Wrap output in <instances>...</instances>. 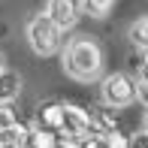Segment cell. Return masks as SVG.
<instances>
[{
	"label": "cell",
	"mask_w": 148,
	"mask_h": 148,
	"mask_svg": "<svg viewBox=\"0 0 148 148\" xmlns=\"http://www.w3.org/2000/svg\"><path fill=\"white\" fill-rule=\"evenodd\" d=\"M60 64L70 79L94 82L103 73V49L94 36H73L66 45H60Z\"/></svg>",
	"instance_id": "cell-1"
},
{
	"label": "cell",
	"mask_w": 148,
	"mask_h": 148,
	"mask_svg": "<svg viewBox=\"0 0 148 148\" xmlns=\"http://www.w3.org/2000/svg\"><path fill=\"white\" fill-rule=\"evenodd\" d=\"M27 42H30V49L36 51V55L49 58V55H55V51H60V45H64V30L42 12V15H33L27 21Z\"/></svg>",
	"instance_id": "cell-2"
},
{
	"label": "cell",
	"mask_w": 148,
	"mask_h": 148,
	"mask_svg": "<svg viewBox=\"0 0 148 148\" xmlns=\"http://www.w3.org/2000/svg\"><path fill=\"white\" fill-rule=\"evenodd\" d=\"M136 88L139 82L127 73H109V76L100 82V100L109 109H127V106L136 103Z\"/></svg>",
	"instance_id": "cell-3"
},
{
	"label": "cell",
	"mask_w": 148,
	"mask_h": 148,
	"mask_svg": "<svg viewBox=\"0 0 148 148\" xmlns=\"http://www.w3.org/2000/svg\"><path fill=\"white\" fill-rule=\"evenodd\" d=\"M60 133L73 139H82L91 133V112H85L82 106L64 103V112H60Z\"/></svg>",
	"instance_id": "cell-4"
},
{
	"label": "cell",
	"mask_w": 148,
	"mask_h": 148,
	"mask_svg": "<svg viewBox=\"0 0 148 148\" xmlns=\"http://www.w3.org/2000/svg\"><path fill=\"white\" fill-rule=\"evenodd\" d=\"M79 0H49L45 3V15L58 24L60 30H73L79 21Z\"/></svg>",
	"instance_id": "cell-5"
},
{
	"label": "cell",
	"mask_w": 148,
	"mask_h": 148,
	"mask_svg": "<svg viewBox=\"0 0 148 148\" xmlns=\"http://www.w3.org/2000/svg\"><path fill=\"white\" fill-rule=\"evenodd\" d=\"M60 112H64V103H45L36 109V127L39 130H51L60 133Z\"/></svg>",
	"instance_id": "cell-6"
},
{
	"label": "cell",
	"mask_w": 148,
	"mask_h": 148,
	"mask_svg": "<svg viewBox=\"0 0 148 148\" xmlns=\"http://www.w3.org/2000/svg\"><path fill=\"white\" fill-rule=\"evenodd\" d=\"M18 91H21V76L3 66L0 70V103H12L18 97Z\"/></svg>",
	"instance_id": "cell-7"
},
{
	"label": "cell",
	"mask_w": 148,
	"mask_h": 148,
	"mask_svg": "<svg viewBox=\"0 0 148 148\" xmlns=\"http://www.w3.org/2000/svg\"><path fill=\"white\" fill-rule=\"evenodd\" d=\"M24 148H58V133L33 127V130L27 133V142H24Z\"/></svg>",
	"instance_id": "cell-8"
},
{
	"label": "cell",
	"mask_w": 148,
	"mask_h": 148,
	"mask_svg": "<svg viewBox=\"0 0 148 148\" xmlns=\"http://www.w3.org/2000/svg\"><path fill=\"white\" fill-rule=\"evenodd\" d=\"M27 133H30V127L21 124V121H15V124H9V127H3V130H0V142H12V145H21V148H24Z\"/></svg>",
	"instance_id": "cell-9"
},
{
	"label": "cell",
	"mask_w": 148,
	"mask_h": 148,
	"mask_svg": "<svg viewBox=\"0 0 148 148\" xmlns=\"http://www.w3.org/2000/svg\"><path fill=\"white\" fill-rule=\"evenodd\" d=\"M115 6V0H79V9L91 18H106Z\"/></svg>",
	"instance_id": "cell-10"
},
{
	"label": "cell",
	"mask_w": 148,
	"mask_h": 148,
	"mask_svg": "<svg viewBox=\"0 0 148 148\" xmlns=\"http://www.w3.org/2000/svg\"><path fill=\"white\" fill-rule=\"evenodd\" d=\"M130 42L139 45L142 51L148 49V18H139V21L130 27Z\"/></svg>",
	"instance_id": "cell-11"
},
{
	"label": "cell",
	"mask_w": 148,
	"mask_h": 148,
	"mask_svg": "<svg viewBox=\"0 0 148 148\" xmlns=\"http://www.w3.org/2000/svg\"><path fill=\"white\" fill-rule=\"evenodd\" d=\"M106 148H130V136H121L118 130L106 133Z\"/></svg>",
	"instance_id": "cell-12"
},
{
	"label": "cell",
	"mask_w": 148,
	"mask_h": 148,
	"mask_svg": "<svg viewBox=\"0 0 148 148\" xmlns=\"http://www.w3.org/2000/svg\"><path fill=\"white\" fill-rule=\"evenodd\" d=\"M15 121H18V115H15V109H12V103H0V130L15 124Z\"/></svg>",
	"instance_id": "cell-13"
},
{
	"label": "cell",
	"mask_w": 148,
	"mask_h": 148,
	"mask_svg": "<svg viewBox=\"0 0 148 148\" xmlns=\"http://www.w3.org/2000/svg\"><path fill=\"white\" fill-rule=\"evenodd\" d=\"M58 148H85V145H82V139H73V136H64V139H58Z\"/></svg>",
	"instance_id": "cell-14"
},
{
	"label": "cell",
	"mask_w": 148,
	"mask_h": 148,
	"mask_svg": "<svg viewBox=\"0 0 148 148\" xmlns=\"http://www.w3.org/2000/svg\"><path fill=\"white\" fill-rule=\"evenodd\" d=\"M130 148H148V133H145V130L136 133V136L130 139Z\"/></svg>",
	"instance_id": "cell-15"
},
{
	"label": "cell",
	"mask_w": 148,
	"mask_h": 148,
	"mask_svg": "<svg viewBox=\"0 0 148 148\" xmlns=\"http://www.w3.org/2000/svg\"><path fill=\"white\" fill-rule=\"evenodd\" d=\"M136 100H142V103L148 106V82H139V88H136Z\"/></svg>",
	"instance_id": "cell-16"
},
{
	"label": "cell",
	"mask_w": 148,
	"mask_h": 148,
	"mask_svg": "<svg viewBox=\"0 0 148 148\" xmlns=\"http://www.w3.org/2000/svg\"><path fill=\"white\" fill-rule=\"evenodd\" d=\"M0 148H21V145H12V142H0Z\"/></svg>",
	"instance_id": "cell-17"
},
{
	"label": "cell",
	"mask_w": 148,
	"mask_h": 148,
	"mask_svg": "<svg viewBox=\"0 0 148 148\" xmlns=\"http://www.w3.org/2000/svg\"><path fill=\"white\" fill-rule=\"evenodd\" d=\"M142 130L148 133V112H145V118H142Z\"/></svg>",
	"instance_id": "cell-18"
},
{
	"label": "cell",
	"mask_w": 148,
	"mask_h": 148,
	"mask_svg": "<svg viewBox=\"0 0 148 148\" xmlns=\"http://www.w3.org/2000/svg\"><path fill=\"white\" fill-rule=\"evenodd\" d=\"M142 64H148V49H145V60H142Z\"/></svg>",
	"instance_id": "cell-19"
},
{
	"label": "cell",
	"mask_w": 148,
	"mask_h": 148,
	"mask_svg": "<svg viewBox=\"0 0 148 148\" xmlns=\"http://www.w3.org/2000/svg\"><path fill=\"white\" fill-rule=\"evenodd\" d=\"M0 70H3V55H0Z\"/></svg>",
	"instance_id": "cell-20"
}]
</instances>
